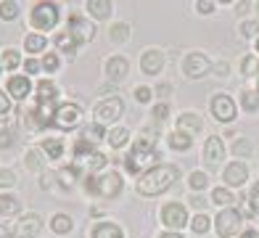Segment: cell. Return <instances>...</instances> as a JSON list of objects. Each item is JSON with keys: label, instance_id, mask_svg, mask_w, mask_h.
<instances>
[{"label": "cell", "instance_id": "cell-19", "mask_svg": "<svg viewBox=\"0 0 259 238\" xmlns=\"http://www.w3.org/2000/svg\"><path fill=\"white\" fill-rule=\"evenodd\" d=\"M93 238H124L122 228L114 222H98L96 228H93Z\"/></svg>", "mask_w": 259, "mask_h": 238}, {"label": "cell", "instance_id": "cell-10", "mask_svg": "<svg viewBox=\"0 0 259 238\" xmlns=\"http://www.w3.org/2000/svg\"><path fill=\"white\" fill-rule=\"evenodd\" d=\"M122 101L119 98H109V101H101L96 106V116H98V125L103 122H114V119H119L122 116Z\"/></svg>", "mask_w": 259, "mask_h": 238}, {"label": "cell", "instance_id": "cell-41", "mask_svg": "<svg viewBox=\"0 0 259 238\" xmlns=\"http://www.w3.org/2000/svg\"><path fill=\"white\" fill-rule=\"evenodd\" d=\"M241 32H243V37H254V32H259V27L254 21H243L241 24Z\"/></svg>", "mask_w": 259, "mask_h": 238}, {"label": "cell", "instance_id": "cell-4", "mask_svg": "<svg viewBox=\"0 0 259 238\" xmlns=\"http://www.w3.org/2000/svg\"><path fill=\"white\" fill-rule=\"evenodd\" d=\"M58 6L56 3H37L32 8V27L34 29H53L58 24Z\"/></svg>", "mask_w": 259, "mask_h": 238}, {"label": "cell", "instance_id": "cell-25", "mask_svg": "<svg viewBox=\"0 0 259 238\" xmlns=\"http://www.w3.org/2000/svg\"><path fill=\"white\" fill-rule=\"evenodd\" d=\"M51 228L58 233V235H64L72 230V217H66V214H56V217L51 220Z\"/></svg>", "mask_w": 259, "mask_h": 238}, {"label": "cell", "instance_id": "cell-1", "mask_svg": "<svg viewBox=\"0 0 259 238\" xmlns=\"http://www.w3.org/2000/svg\"><path fill=\"white\" fill-rule=\"evenodd\" d=\"M178 167L175 164H156V167H151L148 172L140 175V180H138V193L140 196H159L164 193L175 180H178Z\"/></svg>", "mask_w": 259, "mask_h": 238}, {"label": "cell", "instance_id": "cell-27", "mask_svg": "<svg viewBox=\"0 0 259 238\" xmlns=\"http://www.w3.org/2000/svg\"><path fill=\"white\" fill-rule=\"evenodd\" d=\"M82 140H88L90 143V146H93V143H98L101 138H103V127L101 125H88L85 130H82V135H79Z\"/></svg>", "mask_w": 259, "mask_h": 238}, {"label": "cell", "instance_id": "cell-39", "mask_svg": "<svg viewBox=\"0 0 259 238\" xmlns=\"http://www.w3.org/2000/svg\"><path fill=\"white\" fill-rule=\"evenodd\" d=\"M88 164H90V170H101V167L106 164V156H103V153H90Z\"/></svg>", "mask_w": 259, "mask_h": 238}, {"label": "cell", "instance_id": "cell-9", "mask_svg": "<svg viewBox=\"0 0 259 238\" xmlns=\"http://www.w3.org/2000/svg\"><path fill=\"white\" fill-rule=\"evenodd\" d=\"M183 69H185V77H191V80H201V77L206 74V71L211 69V61H209V58H206L204 53H188Z\"/></svg>", "mask_w": 259, "mask_h": 238}, {"label": "cell", "instance_id": "cell-58", "mask_svg": "<svg viewBox=\"0 0 259 238\" xmlns=\"http://www.w3.org/2000/svg\"><path fill=\"white\" fill-rule=\"evenodd\" d=\"M256 93H259V88H256Z\"/></svg>", "mask_w": 259, "mask_h": 238}, {"label": "cell", "instance_id": "cell-38", "mask_svg": "<svg viewBox=\"0 0 259 238\" xmlns=\"http://www.w3.org/2000/svg\"><path fill=\"white\" fill-rule=\"evenodd\" d=\"M16 183V175L11 170H0V188H11Z\"/></svg>", "mask_w": 259, "mask_h": 238}, {"label": "cell", "instance_id": "cell-15", "mask_svg": "<svg viewBox=\"0 0 259 238\" xmlns=\"http://www.w3.org/2000/svg\"><path fill=\"white\" fill-rule=\"evenodd\" d=\"M222 156H225V146L217 135H211L206 143H204V162L206 164H217Z\"/></svg>", "mask_w": 259, "mask_h": 238}, {"label": "cell", "instance_id": "cell-40", "mask_svg": "<svg viewBox=\"0 0 259 238\" xmlns=\"http://www.w3.org/2000/svg\"><path fill=\"white\" fill-rule=\"evenodd\" d=\"M11 143H14V133H11V130H3V127H0V148H8Z\"/></svg>", "mask_w": 259, "mask_h": 238}, {"label": "cell", "instance_id": "cell-37", "mask_svg": "<svg viewBox=\"0 0 259 238\" xmlns=\"http://www.w3.org/2000/svg\"><path fill=\"white\" fill-rule=\"evenodd\" d=\"M233 153H235V156H249V153H251V143L249 140H238V143H233Z\"/></svg>", "mask_w": 259, "mask_h": 238}, {"label": "cell", "instance_id": "cell-45", "mask_svg": "<svg viewBox=\"0 0 259 238\" xmlns=\"http://www.w3.org/2000/svg\"><path fill=\"white\" fill-rule=\"evenodd\" d=\"M241 66H243V74H246V77H251V69H256V64H254V58H251V56H246Z\"/></svg>", "mask_w": 259, "mask_h": 238}, {"label": "cell", "instance_id": "cell-43", "mask_svg": "<svg viewBox=\"0 0 259 238\" xmlns=\"http://www.w3.org/2000/svg\"><path fill=\"white\" fill-rule=\"evenodd\" d=\"M27 167H29V170H40V156H37V151H29V153H27Z\"/></svg>", "mask_w": 259, "mask_h": 238}, {"label": "cell", "instance_id": "cell-36", "mask_svg": "<svg viewBox=\"0 0 259 238\" xmlns=\"http://www.w3.org/2000/svg\"><path fill=\"white\" fill-rule=\"evenodd\" d=\"M243 106H246L249 111H256V109H259V93L246 90V93H243Z\"/></svg>", "mask_w": 259, "mask_h": 238}, {"label": "cell", "instance_id": "cell-34", "mask_svg": "<svg viewBox=\"0 0 259 238\" xmlns=\"http://www.w3.org/2000/svg\"><path fill=\"white\" fill-rule=\"evenodd\" d=\"M191 228L196 233H206L209 230V217H206V214H196V217L191 220Z\"/></svg>", "mask_w": 259, "mask_h": 238}, {"label": "cell", "instance_id": "cell-53", "mask_svg": "<svg viewBox=\"0 0 259 238\" xmlns=\"http://www.w3.org/2000/svg\"><path fill=\"white\" fill-rule=\"evenodd\" d=\"M0 238H11V233H8V228H3V225H0Z\"/></svg>", "mask_w": 259, "mask_h": 238}, {"label": "cell", "instance_id": "cell-28", "mask_svg": "<svg viewBox=\"0 0 259 238\" xmlns=\"http://www.w3.org/2000/svg\"><path fill=\"white\" fill-rule=\"evenodd\" d=\"M127 138H130V133H127L124 127H116V130H111V133H109V143H111L114 148H122L124 143H127Z\"/></svg>", "mask_w": 259, "mask_h": 238}, {"label": "cell", "instance_id": "cell-3", "mask_svg": "<svg viewBox=\"0 0 259 238\" xmlns=\"http://www.w3.org/2000/svg\"><path fill=\"white\" fill-rule=\"evenodd\" d=\"M85 188L93 196L114 199V196H119V190H122V177L116 172H103V175H96V177H88Z\"/></svg>", "mask_w": 259, "mask_h": 238}, {"label": "cell", "instance_id": "cell-23", "mask_svg": "<svg viewBox=\"0 0 259 238\" xmlns=\"http://www.w3.org/2000/svg\"><path fill=\"white\" fill-rule=\"evenodd\" d=\"M19 209H21V204H19L16 196H0V214H3V217H11V214H16Z\"/></svg>", "mask_w": 259, "mask_h": 238}, {"label": "cell", "instance_id": "cell-24", "mask_svg": "<svg viewBox=\"0 0 259 238\" xmlns=\"http://www.w3.org/2000/svg\"><path fill=\"white\" fill-rule=\"evenodd\" d=\"M56 45H58V51H61V53H74L79 43H77L69 32H61V34L56 37Z\"/></svg>", "mask_w": 259, "mask_h": 238}, {"label": "cell", "instance_id": "cell-57", "mask_svg": "<svg viewBox=\"0 0 259 238\" xmlns=\"http://www.w3.org/2000/svg\"><path fill=\"white\" fill-rule=\"evenodd\" d=\"M256 11H259V3H256Z\"/></svg>", "mask_w": 259, "mask_h": 238}, {"label": "cell", "instance_id": "cell-55", "mask_svg": "<svg viewBox=\"0 0 259 238\" xmlns=\"http://www.w3.org/2000/svg\"><path fill=\"white\" fill-rule=\"evenodd\" d=\"M256 51H259V40H256Z\"/></svg>", "mask_w": 259, "mask_h": 238}, {"label": "cell", "instance_id": "cell-50", "mask_svg": "<svg viewBox=\"0 0 259 238\" xmlns=\"http://www.w3.org/2000/svg\"><path fill=\"white\" fill-rule=\"evenodd\" d=\"M24 69L29 71V74H34V71H40V64L34 61V58H29V61H24Z\"/></svg>", "mask_w": 259, "mask_h": 238}, {"label": "cell", "instance_id": "cell-20", "mask_svg": "<svg viewBox=\"0 0 259 238\" xmlns=\"http://www.w3.org/2000/svg\"><path fill=\"white\" fill-rule=\"evenodd\" d=\"M56 85H53V82L51 80H42L40 82V85H37V101L40 103H53L56 101Z\"/></svg>", "mask_w": 259, "mask_h": 238}, {"label": "cell", "instance_id": "cell-33", "mask_svg": "<svg viewBox=\"0 0 259 238\" xmlns=\"http://www.w3.org/2000/svg\"><path fill=\"white\" fill-rule=\"evenodd\" d=\"M127 37H130V27H127V24H114V27H111V40L124 43Z\"/></svg>", "mask_w": 259, "mask_h": 238}, {"label": "cell", "instance_id": "cell-30", "mask_svg": "<svg viewBox=\"0 0 259 238\" xmlns=\"http://www.w3.org/2000/svg\"><path fill=\"white\" fill-rule=\"evenodd\" d=\"M188 183H191V188H193V190H204V188L209 185V177H206V172H191Z\"/></svg>", "mask_w": 259, "mask_h": 238}, {"label": "cell", "instance_id": "cell-7", "mask_svg": "<svg viewBox=\"0 0 259 238\" xmlns=\"http://www.w3.org/2000/svg\"><path fill=\"white\" fill-rule=\"evenodd\" d=\"M161 222L167 225V228L175 233V230H180L188 225V212L183 204H167L161 209Z\"/></svg>", "mask_w": 259, "mask_h": 238}, {"label": "cell", "instance_id": "cell-13", "mask_svg": "<svg viewBox=\"0 0 259 238\" xmlns=\"http://www.w3.org/2000/svg\"><path fill=\"white\" fill-rule=\"evenodd\" d=\"M222 177H225L228 185H243L246 180H249V170H246L243 162H233L225 167V172H222Z\"/></svg>", "mask_w": 259, "mask_h": 238}, {"label": "cell", "instance_id": "cell-42", "mask_svg": "<svg viewBox=\"0 0 259 238\" xmlns=\"http://www.w3.org/2000/svg\"><path fill=\"white\" fill-rule=\"evenodd\" d=\"M42 66H45V69H48V71H53V69H58V56H56V53H48V56H45V58H42Z\"/></svg>", "mask_w": 259, "mask_h": 238}, {"label": "cell", "instance_id": "cell-21", "mask_svg": "<svg viewBox=\"0 0 259 238\" xmlns=\"http://www.w3.org/2000/svg\"><path fill=\"white\" fill-rule=\"evenodd\" d=\"M88 11L96 19H106L111 14V3H109V0H88Z\"/></svg>", "mask_w": 259, "mask_h": 238}, {"label": "cell", "instance_id": "cell-14", "mask_svg": "<svg viewBox=\"0 0 259 238\" xmlns=\"http://www.w3.org/2000/svg\"><path fill=\"white\" fill-rule=\"evenodd\" d=\"M161 66H164V53L161 51H146L143 56H140V69L146 71V74H159L161 71Z\"/></svg>", "mask_w": 259, "mask_h": 238}, {"label": "cell", "instance_id": "cell-8", "mask_svg": "<svg viewBox=\"0 0 259 238\" xmlns=\"http://www.w3.org/2000/svg\"><path fill=\"white\" fill-rule=\"evenodd\" d=\"M209 106H211V114H214L220 122H233V119H235V103H233L230 95L217 93Z\"/></svg>", "mask_w": 259, "mask_h": 238}, {"label": "cell", "instance_id": "cell-46", "mask_svg": "<svg viewBox=\"0 0 259 238\" xmlns=\"http://www.w3.org/2000/svg\"><path fill=\"white\" fill-rule=\"evenodd\" d=\"M251 209L259 212V180L254 183V190H251Z\"/></svg>", "mask_w": 259, "mask_h": 238}, {"label": "cell", "instance_id": "cell-35", "mask_svg": "<svg viewBox=\"0 0 259 238\" xmlns=\"http://www.w3.org/2000/svg\"><path fill=\"white\" fill-rule=\"evenodd\" d=\"M0 61H3V66H6V69H16L21 58H19V53H16V51H11V48H8V51L3 53V58H0Z\"/></svg>", "mask_w": 259, "mask_h": 238}, {"label": "cell", "instance_id": "cell-11", "mask_svg": "<svg viewBox=\"0 0 259 238\" xmlns=\"http://www.w3.org/2000/svg\"><path fill=\"white\" fill-rule=\"evenodd\" d=\"M69 34H72L77 43H88V40H93L96 29H93V24L85 21L82 16H72V19H69Z\"/></svg>", "mask_w": 259, "mask_h": 238}, {"label": "cell", "instance_id": "cell-6", "mask_svg": "<svg viewBox=\"0 0 259 238\" xmlns=\"http://www.w3.org/2000/svg\"><path fill=\"white\" fill-rule=\"evenodd\" d=\"M79 119H82V109H79L77 103H61V106H58V109L53 111V125L61 127V130L77 127Z\"/></svg>", "mask_w": 259, "mask_h": 238}, {"label": "cell", "instance_id": "cell-31", "mask_svg": "<svg viewBox=\"0 0 259 238\" xmlns=\"http://www.w3.org/2000/svg\"><path fill=\"white\" fill-rule=\"evenodd\" d=\"M211 201H214V204H233V193L230 190H225V188H214L211 190Z\"/></svg>", "mask_w": 259, "mask_h": 238}, {"label": "cell", "instance_id": "cell-17", "mask_svg": "<svg viewBox=\"0 0 259 238\" xmlns=\"http://www.w3.org/2000/svg\"><path fill=\"white\" fill-rule=\"evenodd\" d=\"M178 130L185 135H196L198 130H201V116L193 114V111H185L178 116Z\"/></svg>", "mask_w": 259, "mask_h": 238}, {"label": "cell", "instance_id": "cell-54", "mask_svg": "<svg viewBox=\"0 0 259 238\" xmlns=\"http://www.w3.org/2000/svg\"><path fill=\"white\" fill-rule=\"evenodd\" d=\"M161 238H183V235H180V233H172V230H169V233H164Z\"/></svg>", "mask_w": 259, "mask_h": 238}, {"label": "cell", "instance_id": "cell-47", "mask_svg": "<svg viewBox=\"0 0 259 238\" xmlns=\"http://www.w3.org/2000/svg\"><path fill=\"white\" fill-rule=\"evenodd\" d=\"M196 8L201 11V14H211V11H214V3H209V0H198Z\"/></svg>", "mask_w": 259, "mask_h": 238}, {"label": "cell", "instance_id": "cell-51", "mask_svg": "<svg viewBox=\"0 0 259 238\" xmlns=\"http://www.w3.org/2000/svg\"><path fill=\"white\" fill-rule=\"evenodd\" d=\"M191 204H193L196 209H204V207H206V199H201V196H196V199H191Z\"/></svg>", "mask_w": 259, "mask_h": 238}, {"label": "cell", "instance_id": "cell-26", "mask_svg": "<svg viewBox=\"0 0 259 238\" xmlns=\"http://www.w3.org/2000/svg\"><path fill=\"white\" fill-rule=\"evenodd\" d=\"M42 148L48 151V156H51V159H61V153H64V143L58 140V138H48V140H42Z\"/></svg>", "mask_w": 259, "mask_h": 238}, {"label": "cell", "instance_id": "cell-49", "mask_svg": "<svg viewBox=\"0 0 259 238\" xmlns=\"http://www.w3.org/2000/svg\"><path fill=\"white\" fill-rule=\"evenodd\" d=\"M8 109H11L8 95H6V93H0V114H8Z\"/></svg>", "mask_w": 259, "mask_h": 238}, {"label": "cell", "instance_id": "cell-2", "mask_svg": "<svg viewBox=\"0 0 259 238\" xmlns=\"http://www.w3.org/2000/svg\"><path fill=\"white\" fill-rule=\"evenodd\" d=\"M159 156H156V138H138L133 143V148H130L127 153V159H124V167H127V172L130 175H138V172H148V167L154 164Z\"/></svg>", "mask_w": 259, "mask_h": 238}, {"label": "cell", "instance_id": "cell-5", "mask_svg": "<svg viewBox=\"0 0 259 238\" xmlns=\"http://www.w3.org/2000/svg\"><path fill=\"white\" fill-rule=\"evenodd\" d=\"M217 225H214V228H217V233L222 235V238H230V235H235V233H238L241 230V212L238 209H235V207H230V209H222L220 214H217V220H214Z\"/></svg>", "mask_w": 259, "mask_h": 238}, {"label": "cell", "instance_id": "cell-16", "mask_svg": "<svg viewBox=\"0 0 259 238\" xmlns=\"http://www.w3.org/2000/svg\"><path fill=\"white\" fill-rule=\"evenodd\" d=\"M42 230V222L37 214H27V217H21L19 222V238H37Z\"/></svg>", "mask_w": 259, "mask_h": 238}, {"label": "cell", "instance_id": "cell-44", "mask_svg": "<svg viewBox=\"0 0 259 238\" xmlns=\"http://www.w3.org/2000/svg\"><path fill=\"white\" fill-rule=\"evenodd\" d=\"M167 114H169V106L167 103H156L154 106V116L156 119H167Z\"/></svg>", "mask_w": 259, "mask_h": 238}, {"label": "cell", "instance_id": "cell-48", "mask_svg": "<svg viewBox=\"0 0 259 238\" xmlns=\"http://www.w3.org/2000/svg\"><path fill=\"white\" fill-rule=\"evenodd\" d=\"M135 98H138L140 103H146V101L151 98V90H148V88H138V90H135Z\"/></svg>", "mask_w": 259, "mask_h": 238}, {"label": "cell", "instance_id": "cell-22", "mask_svg": "<svg viewBox=\"0 0 259 238\" xmlns=\"http://www.w3.org/2000/svg\"><path fill=\"white\" fill-rule=\"evenodd\" d=\"M169 146H172L175 151H188V148L193 146V138L178 130V133H172V135H169Z\"/></svg>", "mask_w": 259, "mask_h": 238}, {"label": "cell", "instance_id": "cell-32", "mask_svg": "<svg viewBox=\"0 0 259 238\" xmlns=\"http://www.w3.org/2000/svg\"><path fill=\"white\" fill-rule=\"evenodd\" d=\"M19 16V6L16 3H8V0H6V3H0V19H16Z\"/></svg>", "mask_w": 259, "mask_h": 238}, {"label": "cell", "instance_id": "cell-52", "mask_svg": "<svg viewBox=\"0 0 259 238\" xmlns=\"http://www.w3.org/2000/svg\"><path fill=\"white\" fill-rule=\"evenodd\" d=\"M241 238H259V233H256V230H254V228H246V230H243V235H241Z\"/></svg>", "mask_w": 259, "mask_h": 238}, {"label": "cell", "instance_id": "cell-29", "mask_svg": "<svg viewBox=\"0 0 259 238\" xmlns=\"http://www.w3.org/2000/svg\"><path fill=\"white\" fill-rule=\"evenodd\" d=\"M24 48L29 53H40L45 48V37H42V34H29V37L24 40Z\"/></svg>", "mask_w": 259, "mask_h": 238}, {"label": "cell", "instance_id": "cell-12", "mask_svg": "<svg viewBox=\"0 0 259 238\" xmlns=\"http://www.w3.org/2000/svg\"><path fill=\"white\" fill-rule=\"evenodd\" d=\"M127 74H130V64H127V58L114 56V58H109V61H106V77H109L111 82H122Z\"/></svg>", "mask_w": 259, "mask_h": 238}, {"label": "cell", "instance_id": "cell-56", "mask_svg": "<svg viewBox=\"0 0 259 238\" xmlns=\"http://www.w3.org/2000/svg\"><path fill=\"white\" fill-rule=\"evenodd\" d=\"M256 71H259V64H256Z\"/></svg>", "mask_w": 259, "mask_h": 238}, {"label": "cell", "instance_id": "cell-18", "mask_svg": "<svg viewBox=\"0 0 259 238\" xmlns=\"http://www.w3.org/2000/svg\"><path fill=\"white\" fill-rule=\"evenodd\" d=\"M8 93L14 95V98H19V101H24L29 95V80L27 77H11L8 80Z\"/></svg>", "mask_w": 259, "mask_h": 238}]
</instances>
